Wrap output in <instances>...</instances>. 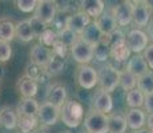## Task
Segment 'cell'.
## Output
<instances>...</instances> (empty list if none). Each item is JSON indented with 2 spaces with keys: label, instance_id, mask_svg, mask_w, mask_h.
<instances>
[{
  "label": "cell",
  "instance_id": "cell-28",
  "mask_svg": "<svg viewBox=\"0 0 153 133\" xmlns=\"http://www.w3.org/2000/svg\"><path fill=\"white\" fill-rule=\"evenodd\" d=\"M119 85L121 87L123 91L129 92V91L134 89L137 87V77L134 75H132L129 71H126L125 68L123 71H120V82Z\"/></svg>",
  "mask_w": 153,
  "mask_h": 133
},
{
  "label": "cell",
  "instance_id": "cell-13",
  "mask_svg": "<svg viewBox=\"0 0 153 133\" xmlns=\"http://www.w3.org/2000/svg\"><path fill=\"white\" fill-rule=\"evenodd\" d=\"M92 109L100 112L104 114H109L113 111V99H112L111 93L105 92L102 89L96 91L92 99Z\"/></svg>",
  "mask_w": 153,
  "mask_h": 133
},
{
  "label": "cell",
  "instance_id": "cell-20",
  "mask_svg": "<svg viewBox=\"0 0 153 133\" xmlns=\"http://www.w3.org/2000/svg\"><path fill=\"white\" fill-rule=\"evenodd\" d=\"M80 11L87 13L91 19H97L105 11V3L102 0H84L80 1Z\"/></svg>",
  "mask_w": 153,
  "mask_h": 133
},
{
  "label": "cell",
  "instance_id": "cell-16",
  "mask_svg": "<svg viewBox=\"0 0 153 133\" xmlns=\"http://www.w3.org/2000/svg\"><path fill=\"white\" fill-rule=\"evenodd\" d=\"M16 89L17 92L23 96V99H35L39 91V82L35 81L28 75H23L22 77L17 80L16 82Z\"/></svg>",
  "mask_w": 153,
  "mask_h": 133
},
{
  "label": "cell",
  "instance_id": "cell-37",
  "mask_svg": "<svg viewBox=\"0 0 153 133\" xmlns=\"http://www.w3.org/2000/svg\"><path fill=\"white\" fill-rule=\"evenodd\" d=\"M28 20H29V24H31V28H32V32H33L35 37H39L40 35H42L43 32L48 28V27L44 25L43 23H40L37 19H35L33 16H32L31 19H28Z\"/></svg>",
  "mask_w": 153,
  "mask_h": 133
},
{
  "label": "cell",
  "instance_id": "cell-35",
  "mask_svg": "<svg viewBox=\"0 0 153 133\" xmlns=\"http://www.w3.org/2000/svg\"><path fill=\"white\" fill-rule=\"evenodd\" d=\"M15 4H16V7L19 8L22 12L29 13V12H33L35 11V8H36V5H37V1L36 0H17V1H15Z\"/></svg>",
  "mask_w": 153,
  "mask_h": 133
},
{
  "label": "cell",
  "instance_id": "cell-11",
  "mask_svg": "<svg viewBox=\"0 0 153 133\" xmlns=\"http://www.w3.org/2000/svg\"><path fill=\"white\" fill-rule=\"evenodd\" d=\"M92 22L91 20V17L88 16L87 13H84L83 11L79 10L77 12L69 15V16L65 17V27L69 29V31H72L75 35H77V36H80L81 33H83V31L85 29V27H87L89 23Z\"/></svg>",
  "mask_w": 153,
  "mask_h": 133
},
{
  "label": "cell",
  "instance_id": "cell-30",
  "mask_svg": "<svg viewBox=\"0 0 153 133\" xmlns=\"http://www.w3.org/2000/svg\"><path fill=\"white\" fill-rule=\"evenodd\" d=\"M39 120L37 117H27V116H17V128L22 133H31L37 128Z\"/></svg>",
  "mask_w": 153,
  "mask_h": 133
},
{
  "label": "cell",
  "instance_id": "cell-17",
  "mask_svg": "<svg viewBox=\"0 0 153 133\" xmlns=\"http://www.w3.org/2000/svg\"><path fill=\"white\" fill-rule=\"evenodd\" d=\"M125 116V121L128 128H131L132 131H139V129H143L145 126L146 123V113L143 111L141 108H133L126 111Z\"/></svg>",
  "mask_w": 153,
  "mask_h": 133
},
{
  "label": "cell",
  "instance_id": "cell-41",
  "mask_svg": "<svg viewBox=\"0 0 153 133\" xmlns=\"http://www.w3.org/2000/svg\"><path fill=\"white\" fill-rule=\"evenodd\" d=\"M146 36H148L149 41H152L153 44V20H151V23H149L148 25H146Z\"/></svg>",
  "mask_w": 153,
  "mask_h": 133
},
{
  "label": "cell",
  "instance_id": "cell-5",
  "mask_svg": "<svg viewBox=\"0 0 153 133\" xmlns=\"http://www.w3.org/2000/svg\"><path fill=\"white\" fill-rule=\"evenodd\" d=\"M75 79H76V82L79 84V87H81L83 89H87V91L93 89L99 82L97 71L92 65H89V64L79 65L76 68Z\"/></svg>",
  "mask_w": 153,
  "mask_h": 133
},
{
  "label": "cell",
  "instance_id": "cell-31",
  "mask_svg": "<svg viewBox=\"0 0 153 133\" xmlns=\"http://www.w3.org/2000/svg\"><path fill=\"white\" fill-rule=\"evenodd\" d=\"M125 100H126V105H128L131 109L141 108L144 104V93L137 89V88H134V89L126 92Z\"/></svg>",
  "mask_w": 153,
  "mask_h": 133
},
{
  "label": "cell",
  "instance_id": "cell-1",
  "mask_svg": "<svg viewBox=\"0 0 153 133\" xmlns=\"http://www.w3.org/2000/svg\"><path fill=\"white\" fill-rule=\"evenodd\" d=\"M60 120L68 128H77L84 120V108L80 101L68 99L60 108Z\"/></svg>",
  "mask_w": 153,
  "mask_h": 133
},
{
  "label": "cell",
  "instance_id": "cell-19",
  "mask_svg": "<svg viewBox=\"0 0 153 133\" xmlns=\"http://www.w3.org/2000/svg\"><path fill=\"white\" fill-rule=\"evenodd\" d=\"M95 23L102 35H112L116 29H119V25H117L114 17L112 16L111 11H104V13L99 16L95 20Z\"/></svg>",
  "mask_w": 153,
  "mask_h": 133
},
{
  "label": "cell",
  "instance_id": "cell-21",
  "mask_svg": "<svg viewBox=\"0 0 153 133\" xmlns=\"http://www.w3.org/2000/svg\"><path fill=\"white\" fill-rule=\"evenodd\" d=\"M40 104L36 99H22L17 104L16 113L17 116H27V117H37Z\"/></svg>",
  "mask_w": 153,
  "mask_h": 133
},
{
  "label": "cell",
  "instance_id": "cell-18",
  "mask_svg": "<svg viewBox=\"0 0 153 133\" xmlns=\"http://www.w3.org/2000/svg\"><path fill=\"white\" fill-rule=\"evenodd\" d=\"M125 69L129 71L132 75H134L137 79H139L148 72L149 68H148V64H146L145 59L143 57V55L139 53V55H132L131 57L128 59Z\"/></svg>",
  "mask_w": 153,
  "mask_h": 133
},
{
  "label": "cell",
  "instance_id": "cell-14",
  "mask_svg": "<svg viewBox=\"0 0 153 133\" xmlns=\"http://www.w3.org/2000/svg\"><path fill=\"white\" fill-rule=\"evenodd\" d=\"M67 100H68V93H67L65 85H63L61 82H53L49 85L48 91H47L45 101L51 103L57 108H61Z\"/></svg>",
  "mask_w": 153,
  "mask_h": 133
},
{
  "label": "cell",
  "instance_id": "cell-33",
  "mask_svg": "<svg viewBox=\"0 0 153 133\" xmlns=\"http://www.w3.org/2000/svg\"><path fill=\"white\" fill-rule=\"evenodd\" d=\"M56 40H57V33H56V31H53V29H51V28H47L39 36V43L49 49L53 47Z\"/></svg>",
  "mask_w": 153,
  "mask_h": 133
},
{
  "label": "cell",
  "instance_id": "cell-7",
  "mask_svg": "<svg viewBox=\"0 0 153 133\" xmlns=\"http://www.w3.org/2000/svg\"><path fill=\"white\" fill-rule=\"evenodd\" d=\"M56 15H57L56 1H52V0H39L33 11V17L43 23L44 25L53 24Z\"/></svg>",
  "mask_w": 153,
  "mask_h": 133
},
{
  "label": "cell",
  "instance_id": "cell-23",
  "mask_svg": "<svg viewBox=\"0 0 153 133\" xmlns=\"http://www.w3.org/2000/svg\"><path fill=\"white\" fill-rule=\"evenodd\" d=\"M0 125L5 129L17 128V113L11 106H3L0 109Z\"/></svg>",
  "mask_w": 153,
  "mask_h": 133
},
{
  "label": "cell",
  "instance_id": "cell-34",
  "mask_svg": "<svg viewBox=\"0 0 153 133\" xmlns=\"http://www.w3.org/2000/svg\"><path fill=\"white\" fill-rule=\"evenodd\" d=\"M109 56V47L104 45V44L99 43L93 48V59H96L97 61H107Z\"/></svg>",
  "mask_w": 153,
  "mask_h": 133
},
{
  "label": "cell",
  "instance_id": "cell-8",
  "mask_svg": "<svg viewBox=\"0 0 153 133\" xmlns=\"http://www.w3.org/2000/svg\"><path fill=\"white\" fill-rule=\"evenodd\" d=\"M125 43L131 53L139 55V53H143L144 49L148 47L149 39L146 36L145 31L140 28H133L125 35Z\"/></svg>",
  "mask_w": 153,
  "mask_h": 133
},
{
  "label": "cell",
  "instance_id": "cell-9",
  "mask_svg": "<svg viewBox=\"0 0 153 133\" xmlns=\"http://www.w3.org/2000/svg\"><path fill=\"white\" fill-rule=\"evenodd\" d=\"M93 48L95 47L91 44L85 43L79 37L75 43L71 45L69 51L72 55V59L79 64V65H84V64H89L93 60Z\"/></svg>",
  "mask_w": 153,
  "mask_h": 133
},
{
  "label": "cell",
  "instance_id": "cell-10",
  "mask_svg": "<svg viewBox=\"0 0 153 133\" xmlns=\"http://www.w3.org/2000/svg\"><path fill=\"white\" fill-rule=\"evenodd\" d=\"M39 124L43 126H52L60 120V108L55 106L48 101H43L39 106V113H37Z\"/></svg>",
  "mask_w": 153,
  "mask_h": 133
},
{
  "label": "cell",
  "instance_id": "cell-26",
  "mask_svg": "<svg viewBox=\"0 0 153 133\" xmlns=\"http://www.w3.org/2000/svg\"><path fill=\"white\" fill-rule=\"evenodd\" d=\"M64 68H65V57H60V56L52 53L44 71H45L47 76H57L63 72Z\"/></svg>",
  "mask_w": 153,
  "mask_h": 133
},
{
  "label": "cell",
  "instance_id": "cell-39",
  "mask_svg": "<svg viewBox=\"0 0 153 133\" xmlns=\"http://www.w3.org/2000/svg\"><path fill=\"white\" fill-rule=\"evenodd\" d=\"M143 111L146 114L153 113V93L151 94H145L144 96V104H143Z\"/></svg>",
  "mask_w": 153,
  "mask_h": 133
},
{
  "label": "cell",
  "instance_id": "cell-40",
  "mask_svg": "<svg viewBox=\"0 0 153 133\" xmlns=\"http://www.w3.org/2000/svg\"><path fill=\"white\" fill-rule=\"evenodd\" d=\"M145 125H146V129H148L151 133H153V113L146 114V123H145Z\"/></svg>",
  "mask_w": 153,
  "mask_h": 133
},
{
  "label": "cell",
  "instance_id": "cell-22",
  "mask_svg": "<svg viewBox=\"0 0 153 133\" xmlns=\"http://www.w3.org/2000/svg\"><path fill=\"white\" fill-rule=\"evenodd\" d=\"M126 121L125 116L121 113H112L108 114V132L109 133H125L126 132Z\"/></svg>",
  "mask_w": 153,
  "mask_h": 133
},
{
  "label": "cell",
  "instance_id": "cell-29",
  "mask_svg": "<svg viewBox=\"0 0 153 133\" xmlns=\"http://www.w3.org/2000/svg\"><path fill=\"white\" fill-rule=\"evenodd\" d=\"M136 88L144 93V96L153 93V71L149 69L145 75H143L141 77L137 79Z\"/></svg>",
  "mask_w": 153,
  "mask_h": 133
},
{
  "label": "cell",
  "instance_id": "cell-38",
  "mask_svg": "<svg viewBox=\"0 0 153 133\" xmlns=\"http://www.w3.org/2000/svg\"><path fill=\"white\" fill-rule=\"evenodd\" d=\"M143 55V57L145 59L146 64H148V68L151 71H153V44H148V47H146L145 49H144V52L141 53Z\"/></svg>",
  "mask_w": 153,
  "mask_h": 133
},
{
  "label": "cell",
  "instance_id": "cell-44",
  "mask_svg": "<svg viewBox=\"0 0 153 133\" xmlns=\"http://www.w3.org/2000/svg\"><path fill=\"white\" fill-rule=\"evenodd\" d=\"M61 133H69V132H61Z\"/></svg>",
  "mask_w": 153,
  "mask_h": 133
},
{
  "label": "cell",
  "instance_id": "cell-4",
  "mask_svg": "<svg viewBox=\"0 0 153 133\" xmlns=\"http://www.w3.org/2000/svg\"><path fill=\"white\" fill-rule=\"evenodd\" d=\"M84 128L87 133H109L108 132V114L91 109L84 117Z\"/></svg>",
  "mask_w": 153,
  "mask_h": 133
},
{
  "label": "cell",
  "instance_id": "cell-36",
  "mask_svg": "<svg viewBox=\"0 0 153 133\" xmlns=\"http://www.w3.org/2000/svg\"><path fill=\"white\" fill-rule=\"evenodd\" d=\"M12 56V48L11 44L7 41L0 40V63H7Z\"/></svg>",
  "mask_w": 153,
  "mask_h": 133
},
{
  "label": "cell",
  "instance_id": "cell-43",
  "mask_svg": "<svg viewBox=\"0 0 153 133\" xmlns=\"http://www.w3.org/2000/svg\"><path fill=\"white\" fill-rule=\"evenodd\" d=\"M133 133H151V132H149L146 128H143V129H139V131H134Z\"/></svg>",
  "mask_w": 153,
  "mask_h": 133
},
{
  "label": "cell",
  "instance_id": "cell-12",
  "mask_svg": "<svg viewBox=\"0 0 153 133\" xmlns=\"http://www.w3.org/2000/svg\"><path fill=\"white\" fill-rule=\"evenodd\" d=\"M112 16L114 17L119 27H126L132 23V1L117 3L111 10Z\"/></svg>",
  "mask_w": 153,
  "mask_h": 133
},
{
  "label": "cell",
  "instance_id": "cell-24",
  "mask_svg": "<svg viewBox=\"0 0 153 133\" xmlns=\"http://www.w3.org/2000/svg\"><path fill=\"white\" fill-rule=\"evenodd\" d=\"M101 36L102 33L100 32V29L97 28V25H96L95 22H91L89 24L85 27V29L83 31V33L80 35V39L84 40L85 43L91 44V45L95 47L96 44L100 43V40H101Z\"/></svg>",
  "mask_w": 153,
  "mask_h": 133
},
{
  "label": "cell",
  "instance_id": "cell-15",
  "mask_svg": "<svg viewBox=\"0 0 153 133\" xmlns=\"http://www.w3.org/2000/svg\"><path fill=\"white\" fill-rule=\"evenodd\" d=\"M51 56H52L51 49L42 45L40 43L35 44L31 48V51H29V60H31V64H33V65H36L39 68H43V69L47 67Z\"/></svg>",
  "mask_w": 153,
  "mask_h": 133
},
{
  "label": "cell",
  "instance_id": "cell-6",
  "mask_svg": "<svg viewBox=\"0 0 153 133\" xmlns=\"http://www.w3.org/2000/svg\"><path fill=\"white\" fill-rule=\"evenodd\" d=\"M153 10L148 1H132V22L137 28H144L151 23Z\"/></svg>",
  "mask_w": 153,
  "mask_h": 133
},
{
  "label": "cell",
  "instance_id": "cell-27",
  "mask_svg": "<svg viewBox=\"0 0 153 133\" xmlns=\"http://www.w3.org/2000/svg\"><path fill=\"white\" fill-rule=\"evenodd\" d=\"M15 27L16 24L8 17H0V40L11 43L15 39Z\"/></svg>",
  "mask_w": 153,
  "mask_h": 133
},
{
  "label": "cell",
  "instance_id": "cell-25",
  "mask_svg": "<svg viewBox=\"0 0 153 133\" xmlns=\"http://www.w3.org/2000/svg\"><path fill=\"white\" fill-rule=\"evenodd\" d=\"M15 37H17L23 43H29V41L35 39V35L32 32L28 19L22 20V22H19L16 24V27H15Z\"/></svg>",
  "mask_w": 153,
  "mask_h": 133
},
{
  "label": "cell",
  "instance_id": "cell-32",
  "mask_svg": "<svg viewBox=\"0 0 153 133\" xmlns=\"http://www.w3.org/2000/svg\"><path fill=\"white\" fill-rule=\"evenodd\" d=\"M56 33H57V41H60L61 44H64L67 48H71V45L79 39L77 35H75L72 31H69L67 27L61 28L60 31H57Z\"/></svg>",
  "mask_w": 153,
  "mask_h": 133
},
{
  "label": "cell",
  "instance_id": "cell-42",
  "mask_svg": "<svg viewBox=\"0 0 153 133\" xmlns=\"http://www.w3.org/2000/svg\"><path fill=\"white\" fill-rule=\"evenodd\" d=\"M31 133H47V131L43 128V126H42V128H39V126H37V128L35 129V131H32Z\"/></svg>",
  "mask_w": 153,
  "mask_h": 133
},
{
  "label": "cell",
  "instance_id": "cell-3",
  "mask_svg": "<svg viewBox=\"0 0 153 133\" xmlns=\"http://www.w3.org/2000/svg\"><path fill=\"white\" fill-rule=\"evenodd\" d=\"M111 45H109V56L116 61H126L131 57V51L126 47L125 35L120 29H116L111 35Z\"/></svg>",
  "mask_w": 153,
  "mask_h": 133
},
{
  "label": "cell",
  "instance_id": "cell-2",
  "mask_svg": "<svg viewBox=\"0 0 153 133\" xmlns=\"http://www.w3.org/2000/svg\"><path fill=\"white\" fill-rule=\"evenodd\" d=\"M99 75V89H102L108 93H112L113 91H116V88L119 87L120 82V69H117L116 67H113L112 64H105L100 68L97 72Z\"/></svg>",
  "mask_w": 153,
  "mask_h": 133
}]
</instances>
